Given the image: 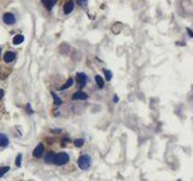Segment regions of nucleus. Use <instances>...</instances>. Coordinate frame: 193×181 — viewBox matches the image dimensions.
<instances>
[{
    "instance_id": "nucleus-8",
    "label": "nucleus",
    "mask_w": 193,
    "mask_h": 181,
    "mask_svg": "<svg viewBox=\"0 0 193 181\" xmlns=\"http://www.w3.org/2000/svg\"><path fill=\"white\" fill-rule=\"evenodd\" d=\"M15 58H16V53L12 52V51H7V52L5 53V56H4V60H5L6 63H11V62H13Z\"/></svg>"
},
{
    "instance_id": "nucleus-19",
    "label": "nucleus",
    "mask_w": 193,
    "mask_h": 181,
    "mask_svg": "<svg viewBox=\"0 0 193 181\" xmlns=\"http://www.w3.org/2000/svg\"><path fill=\"white\" fill-rule=\"evenodd\" d=\"M21 161H22V155L19 153L18 156H17V158H16V165L17 167H21Z\"/></svg>"
},
{
    "instance_id": "nucleus-10",
    "label": "nucleus",
    "mask_w": 193,
    "mask_h": 181,
    "mask_svg": "<svg viewBox=\"0 0 193 181\" xmlns=\"http://www.w3.org/2000/svg\"><path fill=\"white\" fill-rule=\"evenodd\" d=\"M23 41H24V36H23V35H16V36L13 38L12 42H13V45H19V43H22Z\"/></svg>"
},
{
    "instance_id": "nucleus-16",
    "label": "nucleus",
    "mask_w": 193,
    "mask_h": 181,
    "mask_svg": "<svg viewBox=\"0 0 193 181\" xmlns=\"http://www.w3.org/2000/svg\"><path fill=\"white\" fill-rule=\"evenodd\" d=\"M52 97H53V100H55V105H60V104H62L60 98H58L56 93H53V92H52Z\"/></svg>"
},
{
    "instance_id": "nucleus-14",
    "label": "nucleus",
    "mask_w": 193,
    "mask_h": 181,
    "mask_svg": "<svg viewBox=\"0 0 193 181\" xmlns=\"http://www.w3.org/2000/svg\"><path fill=\"white\" fill-rule=\"evenodd\" d=\"M104 74H105V77H106V81H110L112 79V73L110 70H106L104 69Z\"/></svg>"
},
{
    "instance_id": "nucleus-21",
    "label": "nucleus",
    "mask_w": 193,
    "mask_h": 181,
    "mask_svg": "<svg viewBox=\"0 0 193 181\" xmlns=\"http://www.w3.org/2000/svg\"><path fill=\"white\" fill-rule=\"evenodd\" d=\"M187 33H188V35H190V38H192V36H193V33H192V30H191L190 28H187Z\"/></svg>"
},
{
    "instance_id": "nucleus-9",
    "label": "nucleus",
    "mask_w": 193,
    "mask_h": 181,
    "mask_svg": "<svg viewBox=\"0 0 193 181\" xmlns=\"http://www.w3.org/2000/svg\"><path fill=\"white\" fill-rule=\"evenodd\" d=\"M9 145V139H7V137L5 135V134H2V133H0V146H7Z\"/></svg>"
},
{
    "instance_id": "nucleus-3",
    "label": "nucleus",
    "mask_w": 193,
    "mask_h": 181,
    "mask_svg": "<svg viewBox=\"0 0 193 181\" xmlns=\"http://www.w3.org/2000/svg\"><path fill=\"white\" fill-rule=\"evenodd\" d=\"M2 20L5 22V24H7V25H12V24L16 23V17H15V15H13V13H10V12L5 13L4 17H2Z\"/></svg>"
},
{
    "instance_id": "nucleus-6",
    "label": "nucleus",
    "mask_w": 193,
    "mask_h": 181,
    "mask_svg": "<svg viewBox=\"0 0 193 181\" xmlns=\"http://www.w3.org/2000/svg\"><path fill=\"white\" fill-rule=\"evenodd\" d=\"M87 98H88L87 93H85V92H82V91H78L76 93H74V96H73V99H74V100H85V99H87Z\"/></svg>"
},
{
    "instance_id": "nucleus-15",
    "label": "nucleus",
    "mask_w": 193,
    "mask_h": 181,
    "mask_svg": "<svg viewBox=\"0 0 193 181\" xmlns=\"http://www.w3.org/2000/svg\"><path fill=\"white\" fill-rule=\"evenodd\" d=\"M9 170H10V167H1V168H0V178L4 176Z\"/></svg>"
},
{
    "instance_id": "nucleus-1",
    "label": "nucleus",
    "mask_w": 193,
    "mask_h": 181,
    "mask_svg": "<svg viewBox=\"0 0 193 181\" xmlns=\"http://www.w3.org/2000/svg\"><path fill=\"white\" fill-rule=\"evenodd\" d=\"M91 157L88 156V155H82L80 158H78V161H77V164H78V167L82 169V170H86V169H88L89 167H91Z\"/></svg>"
},
{
    "instance_id": "nucleus-20",
    "label": "nucleus",
    "mask_w": 193,
    "mask_h": 181,
    "mask_svg": "<svg viewBox=\"0 0 193 181\" xmlns=\"http://www.w3.org/2000/svg\"><path fill=\"white\" fill-rule=\"evenodd\" d=\"M77 4L81 6H86L87 5V0H77Z\"/></svg>"
},
{
    "instance_id": "nucleus-23",
    "label": "nucleus",
    "mask_w": 193,
    "mask_h": 181,
    "mask_svg": "<svg viewBox=\"0 0 193 181\" xmlns=\"http://www.w3.org/2000/svg\"><path fill=\"white\" fill-rule=\"evenodd\" d=\"M114 101H115V103L116 101H118V97H116L115 96V97H114Z\"/></svg>"
},
{
    "instance_id": "nucleus-24",
    "label": "nucleus",
    "mask_w": 193,
    "mask_h": 181,
    "mask_svg": "<svg viewBox=\"0 0 193 181\" xmlns=\"http://www.w3.org/2000/svg\"><path fill=\"white\" fill-rule=\"evenodd\" d=\"M42 2H44V4H47V0H42Z\"/></svg>"
},
{
    "instance_id": "nucleus-17",
    "label": "nucleus",
    "mask_w": 193,
    "mask_h": 181,
    "mask_svg": "<svg viewBox=\"0 0 193 181\" xmlns=\"http://www.w3.org/2000/svg\"><path fill=\"white\" fill-rule=\"evenodd\" d=\"M74 144H75V146H77V147H81V146H83L85 140L83 139H76V140L74 141Z\"/></svg>"
},
{
    "instance_id": "nucleus-12",
    "label": "nucleus",
    "mask_w": 193,
    "mask_h": 181,
    "mask_svg": "<svg viewBox=\"0 0 193 181\" xmlns=\"http://www.w3.org/2000/svg\"><path fill=\"white\" fill-rule=\"evenodd\" d=\"M96 85H98V87H99V88H103V87H104V80H103V77H101V76L96 75Z\"/></svg>"
},
{
    "instance_id": "nucleus-25",
    "label": "nucleus",
    "mask_w": 193,
    "mask_h": 181,
    "mask_svg": "<svg viewBox=\"0 0 193 181\" xmlns=\"http://www.w3.org/2000/svg\"><path fill=\"white\" fill-rule=\"evenodd\" d=\"M0 52H1V50H0Z\"/></svg>"
},
{
    "instance_id": "nucleus-2",
    "label": "nucleus",
    "mask_w": 193,
    "mask_h": 181,
    "mask_svg": "<svg viewBox=\"0 0 193 181\" xmlns=\"http://www.w3.org/2000/svg\"><path fill=\"white\" fill-rule=\"evenodd\" d=\"M69 155L68 153H65V152H60V153H58L55 156V164H57V165H64V164H66L68 162H69Z\"/></svg>"
},
{
    "instance_id": "nucleus-22",
    "label": "nucleus",
    "mask_w": 193,
    "mask_h": 181,
    "mask_svg": "<svg viewBox=\"0 0 193 181\" xmlns=\"http://www.w3.org/2000/svg\"><path fill=\"white\" fill-rule=\"evenodd\" d=\"M2 97H4V91H2V89H0V99H1Z\"/></svg>"
},
{
    "instance_id": "nucleus-4",
    "label": "nucleus",
    "mask_w": 193,
    "mask_h": 181,
    "mask_svg": "<svg viewBox=\"0 0 193 181\" xmlns=\"http://www.w3.org/2000/svg\"><path fill=\"white\" fill-rule=\"evenodd\" d=\"M76 81L81 87H83L85 83L87 82V75H85L83 73H78V74H76Z\"/></svg>"
},
{
    "instance_id": "nucleus-5",
    "label": "nucleus",
    "mask_w": 193,
    "mask_h": 181,
    "mask_svg": "<svg viewBox=\"0 0 193 181\" xmlns=\"http://www.w3.org/2000/svg\"><path fill=\"white\" fill-rule=\"evenodd\" d=\"M73 10H74V1H73V0L66 1L65 5H64V13H65V15H69V13L73 12Z\"/></svg>"
},
{
    "instance_id": "nucleus-7",
    "label": "nucleus",
    "mask_w": 193,
    "mask_h": 181,
    "mask_svg": "<svg viewBox=\"0 0 193 181\" xmlns=\"http://www.w3.org/2000/svg\"><path fill=\"white\" fill-rule=\"evenodd\" d=\"M42 153H44V145H42V144H39L38 146L34 149V151H33V156L39 158V157L42 156Z\"/></svg>"
},
{
    "instance_id": "nucleus-18",
    "label": "nucleus",
    "mask_w": 193,
    "mask_h": 181,
    "mask_svg": "<svg viewBox=\"0 0 193 181\" xmlns=\"http://www.w3.org/2000/svg\"><path fill=\"white\" fill-rule=\"evenodd\" d=\"M56 2H57V0H48V1H47V4H46V5H47V9H48V10H51Z\"/></svg>"
},
{
    "instance_id": "nucleus-11",
    "label": "nucleus",
    "mask_w": 193,
    "mask_h": 181,
    "mask_svg": "<svg viewBox=\"0 0 193 181\" xmlns=\"http://www.w3.org/2000/svg\"><path fill=\"white\" fill-rule=\"evenodd\" d=\"M55 156H56V153L50 152V153L46 156V158H45L46 163H53V162H55Z\"/></svg>"
},
{
    "instance_id": "nucleus-13",
    "label": "nucleus",
    "mask_w": 193,
    "mask_h": 181,
    "mask_svg": "<svg viewBox=\"0 0 193 181\" xmlns=\"http://www.w3.org/2000/svg\"><path fill=\"white\" fill-rule=\"evenodd\" d=\"M73 83H74V80H73V79H69V80L65 82V85H64V86H62V87H60V89L69 88V87H71V86H73Z\"/></svg>"
}]
</instances>
